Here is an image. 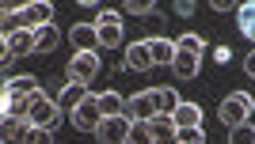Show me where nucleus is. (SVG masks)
<instances>
[{
    "label": "nucleus",
    "instance_id": "f257e3e1",
    "mask_svg": "<svg viewBox=\"0 0 255 144\" xmlns=\"http://www.w3.org/2000/svg\"><path fill=\"white\" fill-rule=\"evenodd\" d=\"M252 114H255V99L248 91H233V95L221 99V122L229 125V129H233V125H244Z\"/></svg>",
    "mask_w": 255,
    "mask_h": 144
},
{
    "label": "nucleus",
    "instance_id": "f03ea898",
    "mask_svg": "<svg viewBox=\"0 0 255 144\" xmlns=\"http://www.w3.org/2000/svg\"><path fill=\"white\" fill-rule=\"evenodd\" d=\"M61 118H65V114H61V106H57V99H50L46 91H38L31 99V114H27V122H31V125H38V129H53Z\"/></svg>",
    "mask_w": 255,
    "mask_h": 144
},
{
    "label": "nucleus",
    "instance_id": "7ed1b4c3",
    "mask_svg": "<svg viewBox=\"0 0 255 144\" xmlns=\"http://www.w3.org/2000/svg\"><path fill=\"white\" fill-rule=\"evenodd\" d=\"M69 118H73V125L80 129V133H96L99 125H103V110H99V95H88V99H84L80 106H76V110L69 114Z\"/></svg>",
    "mask_w": 255,
    "mask_h": 144
},
{
    "label": "nucleus",
    "instance_id": "20e7f679",
    "mask_svg": "<svg viewBox=\"0 0 255 144\" xmlns=\"http://www.w3.org/2000/svg\"><path fill=\"white\" fill-rule=\"evenodd\" d=\"M65 76H69V83H92L99 76V53H73Z\"/></svg>",
    "mask_w": 255,
    "mask_h": 144
},
{
    "label": "nucleus",
    "instance_id": "39448f33",
    "mask_svg": "<svg viewBox=\"0 0 255 144\" xmlns=\"http://www.w3.org/2000/svg\"><path fill=\"white\" fill-rule=\"evenodd\" d=\"M96 31H99V50L122 46V15H118V11H103L96 19Z\"/></svg>",
    "mask_w": 255,
    "mask_h": 144
},
{
    "label": "nucleus",
    "instance_id": "423d86ee",
    "mask_svg": "<svg viewBox=\"0 0 255 144\" xmlns=\"http://www.w3.org/2000/svg\"><path fill=\"white\" fill-rule=\"evenodd\" d=\"M129 129H133V122H129L126 114H118V118H103V125L96 129L99 144H126Z\"/></svg>",
    "mask_w": 255,
    "mask_h": 144
},
{
    "label": "nucleus",
    "instance_id": "0eeeda50",
    "mask_svg": "<svg viewBox=\"0 0 255 144\" xmlns=\"http://www.w3.org/2000/svg\"><path fill=\"white\" fill-rule=\"evenodd\" d=\"M27 53H38L31 27H23V31H15V34H8V38H4V53H0L4 61H11V57H27Z\"/></svg>",
    "mask_w": 255,
    "mask_h": 144
},
{
    "label": "nucleus",
    "instance_id": "6e6552de",
    "mask_svg": "<svg viewBox=\"0 0 255 144\" xmlns=\"http://www.w3.org/2000/svg\"><path fill=\"white\" fill-rule=\"evenodd\" d=\"M19 19H23V27L38 31V27H46V23H53V4H46V0L23 4V8H19Z\"/></svg>",
    "mask_w": 255,
    "mask_h": 144
},
{
    "label": "nucleus",
    "instance_id": "1a4fd4ad",
    "mask_svg": "<svg viewBox=\"0 0 255 144\" xmlns=\"http://www.w3.org/2000/svg\"><path fill=\"white\" fill-rule=\"evenodd\" d=\"M202 69V53H187V50H175V61H171V72L175 80H194Z\"/></svg>",
    "mask_w": 255,
    "mask_h": 144
},
{
    "label": "nucleus",
    "instance_id": "9d476101",
    "mask_svg": "<svg viewBox=\"0 0 255 144\" xmlns=\"http://www.w3.org/2000/svg\"><path fill=\"white\" fill-rule=\"evenodd\" d=\"M126 118H129V122H152V118H156L152 95L141 91V95H133V99H126Z\"/></svg>",
    "mask_w": 255,
    "mask_h": 144
},
{
    "label": "nucleus",
    "instance_id": "9b49d317",
    "mask_svg": "<svg viewBox=\"0 0 255 144\" xmlns=\"http://www.w3.org/2000/svg\"><path fill=\"white\" fill-rule=\"evenodd\" d=\"M73 46H76V53H99L96 23H76V27H73Z\"/></svg>",
    "mask_w": 255,
    "mask_h": 144
},
{
    "label": "nucleus",
    "instance_id": "f8f14e48",
    "mask_svg": "<svg viewBox=\"0 0 255 144\" xmlns=\"http://www.w3.org/2000/svg\"><path fill=\"white\" fill-rule=\"evenodd\" d=\"M88 83H61V95H57V106H61V114H73L76 106L88 99Z\"/></svg>",
    "mask_w": 255,
    "mask_h": 144
},
{
    "label": "nucleus",
    "instance_id": "ddd939ff",
    "mask_svg": "<svg viewBox=\"0 0 255 144\" xmlns=\"http://www.w3.org/2000/svg\"><path fill=\"white\" fill-rule=\"evenodd\" d=\"M149 129H152V141L156 144H179V129L171 122V114H156L149 122Z\"/></svg>",
    "mask_w": 255,
    "mask_h": 144
},
{
    "label": "nucleus",
    "instance_id": "4468645a",
    "mask_svg": "<svg viewBox=\"0 0 255 144\" xmlns=\"http://www.w3.org/2000/svg\"><path fill=\"white\" fill-rule=\"evenodd\" d=\"M175 129H202V106L198 103H179L175 114H171Z\"/></svg>",
    "mask_w": 255,
    "mask_h": 144
},
{
    "label": "nucleus",
    "instance_id": "2eb2a0df",
    "mask_svg": "<svg viewBox=\"0 0 255 144\" xmlns=\"http://www.w3.org/2000/svg\"><path fill=\"white\" fill-rule=\"evenodd\" d=\"M27 133H31V122H27V118H4V122H0V141L4 144H23Z\"/></svg>",
    "mask_w": 255,
    "mask_h": 144
},
{
    "label": "nucleus",
    "instance_id": "dca6fc26",
    "mask_svg": "<svg viewBox=\"0 0 255 144\" xmlns=\"http://www.w3.org/2000/svg\"><path fill=\"white\" fill-rule=\"evenodd\" d=\"M42 87H38V80L34 76H11V80H4V95H15V99H31V95H38Z\"/></svg>",
    "mask_w": 255,
    "mask_h": 144
},
{
    "label": "nucleus",
    "instance_id": "f3484780",
    "mask_svg": "<svg viewBox=\"0 0 255 144\" xmlns=\"http://www.w3.org/2000/svg\"><path fill=\"white\" fill-rule=\"evenodd\" d=\"M126 69H133V72H149V69H152L149 42H133V46L126 50Z\"/></svg>",
    "mask_w": 255,
    "mask_h": 144
},
{
    "label": "nucleus",
    "instance_id": "a211bd4d",
    "mask_svg": "<svg viewBox=\"0 0 255 144\" xmlns=\"http://www.w3.org/2000/svg\"><path fill=\"white\" fill-rule=\"evenodd\" d=\"M34 46H38V53H50L61 46V31H57V23H46V27H38L34 31Z\"/></svg>",
    "mask_w": 255,
    "mask_h": 144
},
{
    "label": "nucleus",
    "instance_id": "6ab92c4d",
    "mask_svg": "<svg viewBox=\"0 0 255 144\" xmlns=\"http://www.w3.org/2000/svg\"><path fill=\"white\" fill-rule=\"evenodd\" d=\"M152 106H156V114H175V106H179V95H175V87H152Z\"/></svg>",
    "mask_w": 255,
    "mask_h": 144
},
{
    "label": "nucleus",
    "instance_id": "aec40b11",
    "mask_svg": "<svg viewBox=\"0 0 255 144\" xmlns=\"http://www.w3.org/2000/svg\"><path fill=\"white\" fill-rule=\"evenodd\" d=\"M149 53H152V65H171V61H175V42L149 38Z\"/></svg>",
    "mask_w": 255,
    "mask_h": 144
},
{
    "label": "nucleus",
    "instance_id": "412c9836",
    "mask_svg": "<svg viewBox=\"0 0 255 144\" xmlns=\"http://www.w3.org/2000/svg\"><path fill=\"white\" fill-rule=\"evenodd\" d=\"M99 110H103V118H118V114H126V99L118 91H103L99 95Z\"/></svg>",
    "mask_w": 255,
    "mask_h": 144
},
{
    "label": "nucleus",
    "instance_id": "4be33fe9",
    "mask_svg": "<svg viewBox=\"0 0 255 144\" xmlns=\"http://www.w3.org/2000/svg\"><path fill=\"white\" fill-rule=\"evenodd\" d=\"M236 19H240V34L255 42V0H252V4H240V8H236Z\"/></svg>",
    "mask_w": 255,
    "mask_h": 144
},
{
    "label": "nucleus",
    "instance_id": "5701e85b",
    "mask_svg": "<svg viewBox=\"0 0 255 144\" xmlns=\"http://www.w3.org/2000/svg\"><path fill=\"white\" fill-rule=\"evenodd\" d=\"M31 99H34V95H31ZM31 99L4 95V118H27V114H31Z\"/></svg>",
    "mask_w": 255,
    "mask_h": 144
},
{
    "label": "nucleus",
    "instance_id": "b1692460",
    "mask_svg": "<svg viewBox=\"0 0 255 144\" xmlns=\"http://www.w3.org/2000/svg\"><path fill=\"white\" fill-rule=\"evenodd\" d=\"M229 144H255V125L252 122L233 125V129H229Z\"/></svg>",
    "mask_w": 255,
    "mask_h": 144
},
{
    "label": "nucleus",
    "instance_id": "393cba45",
    "mask_svg": "<svg viewBox=\"0 0 255 144\" xmlns=\"http://www.w3.org/2000/svg\"><path fill=\"white\" fill-rule=\"evenodd\" d=\"M126 144H156V141H152V129H149V122H133V129H129Z\"/></svg>",
    "mask_w": 255,
    "mask_h": 144
},
{
    "label": "nucleus",
    "instance_id": "a878e982",
    "mask_svg": "<svg viewBox=\"0 0 255 144\" xmlns=\"http://www.w3.org/2000/svg\"><path fill=\"white\" fill-rule=\"evenodd\" d=\"M175 50H187V53H202V38L198 34H183V38H175Z\"/></svg>",
    "mask_w": 255,
    "mask_h": 144
},
{
    "label": "nucleus",
    "instance_id": "bb28decb",
    "mask_svg": "<svg viewBox=\"0 0 255 144\" xmlns=\"http://www.w3.org/2000/svg\"><path fill=\"white\" fill-rule=\"evenodd\" d=\"M23 144H53V129H38V125H31V133H27Z\"/></svg>",
    "mask_w": 255,
    "mask_h": 144
},
{
    "label": "nucleus",
    "instance_id": "cd10ccee",
    "mask_svg": "<svg viewBox=\"0 0 255 144\" xmlns=\"http://www.w3.org/2000/svg\"><path fill=\"white\" fill-rule=\"evenodd\" d=\"M126 11H129V15H152V11H156V4H152V0H129Z\"/></svg>",
    "mask_w": 255,
    "mask_h": 144
},
{
    "label": "nucleus",
    "instance_id": "c85d7f7f",
    "mask_svg": "<svg viewBox=\"0 0 255 144\" xmlns=\"http://www.w3.org/2000/svg\"><path fill=\"white\" fill-rule=\"evenodd\" d=\"M229 57H233L229 46H217V50H213V61H217V65H229Z\"/></svg>",
    "mask_w": 255,
    "mask_h": 144
},
{
    "label": "nucleus",
    "instance_id": "c756f323",
    "mask_svg": "<svg viewBox=\"0 0 255 144\" xmlns=\"http://www.w3.org/2000/svg\"><path fill=\"white\" fill-rule=\"evenodd\" d=\"M175 11H179V15H191L194 4H191V0H179V4H175Z\"/></svg>",
    "mask_w": 255,
    "mask_h": 144
},
{
    "label": "nucleus",
    "instance_id": "7c9ffc66",
    "mask_svg": "<svg viewBox=\"0 0 255 144\" xmlns=\"http://www.w3.org/2000/svg\"><path fill=\"white\" fill-rule=\"evenodd\" d=\"M244 69H248V76H255V50L248 53V61H244Z\"/></svg>",
    "mask_w": 255,
    "mask_h": 144
},
{
    "label": "nucleus",
    "instance_id": "2f4dec72",
    "mask_svg": "<svg viewBox=\"0 0 255 144\" xmlns=\"http://www.w3.org/2000/svg\"><path fill=\"white\" fill-rule=\"evenodd\" d=\"M194 144H206V141H194Z\"/></svg>",
    "mask_w": 255,
    "mask_h": 144
}]
</instances>
